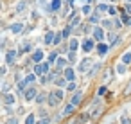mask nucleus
<instances>
[{
	"instance_id": "obj_1",
	"label": "nucleus",
	"mask_w": 131,
	"mask_h": 124,
	"mask_svg": "<svg viewBox=\"0 0 131 124\" xmlns=\"http://www.w3.org/2000/svg\"><path fill=\"white\" fill-rule=\"evenodd\" d=\"M61 97H63V92H50V95H49V104L50 106H58V102L61 101Z\"/></svg>"
},
{
	"instance_id": "obj_2",
	"label": "nucleus",
	"mask_w": 131,
	"mask_h": 124,
	"mask_svg": "<svg viewBox=\"0 0 131 124\" xmlns=\"http://www.w3.org/2000/svg\"><path fill=\"white\" fill-rule=\"evenodd\" d=\"M14 59H16V52H14V50H9L7 56H6V63H7V65H13Z\"/></svg>"
},
{
	"instance_id": "obj_3",
	"label": "nucleus",
	"mask_w": 131,
	"mask_h": 124,
	"mask_svg": "<svg viewBox=\"0 0 131 124\" xmlns=\"http://www.w3.org/2000/svg\"><path fill=\"white\" fill-rule=\"evenodd\" d=\"M24 95H25V99H27V101H31V99H34V97H36V90H34V88H27V90L24 92Z\"/></svg>"
},
{
	"instance_id": "obj_4",
	"label": "nucleus",
	"mask_w": 131,
	"mask_h": 124,
	"mask_svg": "<svg viewBox=\"0 0 131 124\" xmlns=\"http://www.w3.org/2000/svg\"><path fill=\"white\" fill-rule=\"evenodd\" d=\"M92 49H93V41H92V40H84V41H83V50H84V52H90Z\"/></svg>"
},
{
	"instance_id": "obj_5",
	"label": "nucleus",
	"mask_w": 131,
	"mask_h": 124,
	"mask_svg": "<svg viewBox=\"0 0 131 124\" xmlns=\"http://www.w3.org/2000/svg\"><path fill=\"white\" fill-rule=\"evenodd\" d=\"M93 38H95V40H102L104 38V31L101 27H95V29H93Z\"/></svg>"
},
{
	"instance_id": "obj_6",
	"label": "nucleus",
	"mask_w": 131,
	"mask_h": 124,
	"mask_svg": "<svg viewBox=\"0 0 131 124\" xmlns=\"http://www.w3.org/2000/svg\"><path fill=\"white\" fill-rule=\"evenodd\" d=\"M74 77H76V72H74L72 68H65V79L67 81H74Z\"/></svg>"
},
{
	"instance_id": "obj_7",
	"label": "nucleus",
	"mask_w": 131,
	"mask_h": 124,
	"mask_svg": "<svg viewBox=\"0 0 131 124\" xmlns=\"http://www.w3.org/2000/svg\"><path fill=\"white\" fill-rule=\"evenodd\" d=\"M81 97H83V95H81V92H76V95H74V97H72V101H70V104L77 106L79 102H81Z\"/></svg>"
},
{
	"instance_id": "obj_8",
	"label": "nucleus",
	"mask_w": 131,
	"mask_h": 124,
	"mask_svg": "<svg viewBox=\"0 0 131 124\" xmlns=\"http://www.w3.org/2000/svg\"><path fill=\"white\" fill-rule=\"evenodd\" d=\"M90 63H92L90 59H83V61H81V65H79V70H81V72L88 70V68H90Z\"/></svg>"
},
{
	"instance_id": "obj_9",
	"label": "nucleus",
	"mask_w": 131,
	"mask_h": 124,
	"mask_svg": "<svg viewBox=\"0 0 131 124\" xmlns=\"http://www.w3.org/2000/svg\"><path fill=\"white\" fill-rule=\"evenodd\" d=\"M97 52H99V56H104V54L108 52V45H104V43H101V45L97 47Z\"/></svg>"
},
{
	"instance_id": "obj_10",
	"label": "nucleus",
	"mask_w": 131,
	"mask_h": 124,
	"mask_svg": "<svg viewBox=\"0 0 131 124\" xmlns=\"http://www.w3.org/2000/svg\"><path fill=\"white\" fill-rule=\"evenodd\" d=\"M101 112H102V110H101V106H95V108L92 110L90 117H92V119H95V117H99V115H101Z\"/></svg>"
},
{
	"instance_id": "obj_11",
	"label": "nucleus",
	"mask_w": 131,
	"mask_h": 124,
	"mask_svg": "<svg viewBox=\"0 0 131 124\" xmlns=\"http://www.w3.org/2000/svg\"><path fill=\"white\" fill-rule=\"evenodd\" d=\"M61 7V0H52V4H50V9L52 11H58Z\"/></svg>"
},
{
	"instance_id": "obj_12",
	"label": "nucleus",
	"mask_w": 131,
	"mask_h": 124,
	"mask_svg": "<svg viewBox=\"0 0 131 124\" xmlns=\"http://www.w3.org/2000/svg\"><path fill=\"white\" fill-rule=\"evenodd\" d=\"M41 58H43V52L41 50H36L32 54V61H41Z\"/></svg>"
},
{
	"instance_id": "obj_13",
	"label": "nucleus",
	"mask_w": 131,
	"mask_h": 124,
	"mask_svg": "<svg viewBox=\"0 0 131 124\" xmlns=\"http://www.w3.org/2000/svg\"><path fill=\"white\" fill-rule=\"evenodd\" d=\"M122 63H124V65L131 63V52H126V54L122 56Z\"/></svg>"
},
{
	"instance_id": "obj_14",
	"label": "nucleus",
	"mask_w": 131,
	"mask_h": 124,
	"mask_svg": "<svg viewBox=\"0 0 131 124\" xmlns=\"http://www.w3.org/2000/svg\"><path fill=\"white\" fill-rule=\"evenodd\" d=\"M122 22L126 25H131V14H122Z\"/></svg>"
},
{
	"instance_id": "obj_15",
	"label": "nucleus",
	"mask_w": 131,
	"mask_h": 124,
	"mask_svg": "<svg viewBox=\"0 0 131 124\" xmlns=\"http://www.w3.org/2000/svg\"><path fill=\"white\" fill-rule=\"evenodd\" d=\"M54 41V32H47V36H45V43H52Z\"/></svg>"
},
{
	"instance_id": "obj_16",
	"label": "nucleus",
	"mask_w": 131,
	"mask_h": 124,
	"mask_svg": "<svg viewBox=\"0 0 131 124\" xmlns=\"http://www.w3.org/2000/svg\"><path fill=\"white\" fill-rule=\"evenodd\" d=\"M111 76H113V68H108V70L104 72V79H106V81H110V79H111Z\"/></svg>"
},
{
	"instance_id": "obj_17",
	"label": "nucleus",
	"mask_w": 131,
	"mask_h": 124,
	"mask_svg": "<svg viewBox=\"0 0 131 124\" xmlns=\"http://www.w3.org/2000/svg\"><path fill=\"white\" fill-rule=\"evenodd\" d=\"M65 65H67V61H65V59H58V63H56V67H58V70H61V68H63Z\"/></svg>"
},
{
	"instance_id": "obj_18",
	"label": "nucleus",
	"mask_w": 131,
	"mask_h": 124,
	"mask_svg": "<svg viewBox=\"0 0 131 124\" xmlns=\"http://www.w3.org/2000/svg\"><path fill=\"white\" fill-rule=\"evenodd\" d=\"M70 31H72V27H70V25H67V29L61 32V36H63V38H68V36H70Z\"/></svg>"
},
{
	"instance_id": "obj_19",
	"label": "nucleus",
	"mask_w": 131,
	"mask_h": 124,
	"mask_svg": "<svg viewBox=\"0 0 131 124\" xmlns=\"http://www.w3.org/2000/svg\"><path fill=\"white\" fill-rule=\"evenodd\" d=\"M74 108H76L74 104H68V106L65 108V112H63V113H65V115H68V113H72V112H74Z\"/></svg>"
},
{
	"instance_id": "obj_20",
	"label": "nucleus",
	"mask_w": 131,
	"mask_h": 124,
	"mask_svg": "<svg viewBox=\"0 0 131 124\" xmlns=\"http://www.w3.org/2000/svg\"><path fill=\"white\" fill-rule=\"evenodd\" d=\"M4 99H6V102H7V104H11V102L14 101V97H13L11 94H6V97H4Z\"/></svg>"
},
{
	"instance_id": "obj_21",
	"label": "nucleus",
	"mask_w": 131,
	"mask_h": 124,
	"mask_svg": "<svg viewBox=\"0 0 131 124\" xmlns=\"http://www.w3.org/2000/svg\"><path fill=\"white\" fill-rule=\"evenodd\" d=\"M11 31H13V32H20V31H22V25H20V24H16V25H13V27H11Z\"/></svg>"
},
{
	"instance_id": "obj_22",
	"label": "nucleus",
	"mask_w": 131,
	"mask_h": 124,
	"mask_svg": "<svg viewBox=\"0 0 131 124\" xmlns=\"http://www.w3.org/2000/svg\"><path fill=\"white\" fill-rule=\"evenodd\" d=\"M77 45H79V43H77V40H72V41H70V49H72V50H76V49H77Z\"/></svg>"
},
{
	"instance_id": "obj_23",
	"label": "nucleus",
	"mask_w": 131,
	"mask_h": 124,
	"mask_svg": "<svg viewBox=\"0 0 131 124\" xmlns=\"http://www.w3.org/2000/svg\"><path fill=\"white\" fill-rule=\"evenodd\" d=\"M34 79H36V76H34V74H29V76L25 77V83H32Z\"/></svg>"
},
{
	"instance_id": "obj_24",
	"label": "nucleus",
	"mask_w": 131,
	"mask_h": 124,
	"mask_svg": "<svg viewBox=\"0 0 131 124\" xmlns=\"http://www.w3.org/2000/svg\"><path fill=\"white\" fill-rule=\"evenodd\" d=\"M25 124H36V122H34V115H29V117L25 119Z\"/></svg>"
},
{
	"instance_id": "obj_25",
	"label": "nucleus",
	"mask_w": 131,
	"mask_h": 124,
	"mask_svg": "<svg viewBox=\"0 0 131 124\" xmlns=\"http://www.w3.org/2000/svg\"><path fill=\"white\" fill-rule=\"evenodd\" d=\"M97 22H99L97 14H92V16H90V24H97Z\"/></svg>"
},
{
	"instance_id": "obj_26",
	"label": "nucleus",
	"mask_w": 131,
	"mask_h": 124,
	"mask_svg": "<svg viewBox=\"0 0 131 124\" xmlns=\"http://www.w3.org/2000/svg\"><path fill=\"white\" fill-rule=\"evenodd\" d=\"M61 38H63V36H61V34L58 32V34H56V36H54V43H56V45H58V43H59V41H61Z\"/></svg>"
},
{
	"instance_id": "obj_27",
	"label": "nucleus",
	"mask_w": 131,
	"mask_h": 124,
	"mask_svg": "<svg viewBox=\"0 0 131 124\" xmlns=\"http://www.w3.org/2000/svg\"><path fill=\"white\" fill-rule=\"evenodd\" d=\"M97 11L101 13V11H108V6L106 4H101V6H97Z\"/></svg>"
},
{
	"instance_id": "obj_28",
	"label": "nucleus",
	"mask_w": 131,
	"mask_h": 124,
	"mask_svg": "<svg viewBox=\"0 0 131 124\" xmlns=\"http://www.w3.org/2000/svg\"><path fill=\"white\" fill-rule=\"evenodd\" d=\"M25 6H27L25 2H20V6L16 7V11H18V13H20V11H24V9H25Z\"/></svg>"
},
{
	"instance_id": "obj_29",
	"label": "nucleus",
	"mask_w": 131,
	"mask_h": 124,
	"mask_svg": "<svg viewBox=\"0 0 131 124\" xmlns=\"http://www.w3.org/2000/svg\"><path fill=\"white\" fill-rule=\"evenodd\" d=\"M49 122H50V120H49V117L45 115V117H43V119H41L40 122H36V124H49Z\"/></svg>"
},
{
	"instance_id": "obj_30",
	"label": "nucleus",
	"mask_w": 131,
	"mask_h": 124,
	"mask_svg": "<svg viewBox=\"0 0 131 124\" xmlns=\"http://www.w3.org/2000/svg\"><path fill=\"white\" fill-rule=\"evenodd\" d=\"M68 59H70V61H76V52H74V50L68 52Z\"/></svg>"
},
{
	"instance_id": "obj_31",
	"label": "nucleus",
	"mask_w": 131,
	"mask_h": 124,
	"mask_svg": "<svg viewBox=\"0 0 131 124\" xmlns=\"http://www.w3.org/2000/svg\"><path fill=\"white\" fill-rule=\"evenodd\" d=\"M36 74H40V76L43 74V67L41 65H36Z\"/></svg>"
},
{
	"instance_id": "obj_32",
	"label": "nucleus",
	"mask_w": 131,
	"mask_h": 124,
	"mask_svg": "<svg viewBox=\"0 0 131 124\" xmlns=\"http://www.w3.org/2000/svg\"><path fill=\"white\" fill-rule=\"evenodd\" d=\"M36 101H38V102H40V104H41V102L45 101V95H41V94H40V95H36Z\"/></svg>"
},
{
	"instance_id": "obj_33",
	"label": "nucleus",
	"mask_w": 131,
	"mask_h": 124,
	"mask_svg": "<svg viewBox=\"0 0 131 124\" xmlns=\"http://www.w3.org/2000/svg\"><path fill=\"white\" fill-rule=\"evenodd\" d=\"M117 72H120V74L126 72V65H119V67H117Z\"/></svg>"
},
{
	"instance_id": "obj_34",
	"label": "nucleus",
	"mask_w": 131,
	"mask_h": 124,
	"mask_svg": "<svg viewBox=\"0 0 131 124\" xmlns=\"http://www.w3.org/2000/svg\"><path fill=\"white\" fill-rule=\"evenodd\" d=\"M108 13H110V14H115V13H117V9H115V7H111V6H108Z\"/></svg>"
},
{
	"instance_id": "obj_35",
	"label": "nucleus",
	"mask_w": 131,
	"mask_h": 124,
	"mask_svg": "<svg viewBox=\"0 0 131 124\" xmlns=\"http://www.w3.org/2000/svg\"><path fill=\"white\" fill-rule=\"evenodd\" d=\"M124 94H126V95H129V94H131V83H129V85L126 86V90H124Z\"/></svg>"
},
{
	"instance_id": "obj_36",
	"label": "nucleus",
	"mask_w": 131,
	"mask_h": 124,
	"mask_svg": "<svg viewBox=\"0 0 131 124\" xmlns=\"http://www.w3.org/2000/svg\"><path fill=\"white\" fill-rule=\"evenodd\" d=\"M83 13H90V4H84L83 6Z\"/></svg>"
},
{
	"instance_id": "obj_37",
	"label": "nucleus",
	"mask_w": 131,
	"mask_h": 124,
	"mask_svg": "<svg viewBox=\"0 0 131 124\" xmlns=\"http://www.w3.org/2000/svg\"><path fill=\"white\" fill-rule=\"evenodd\" d=\"M97 94H99V95H104V94H106V86H101V88H99V92H97Z\"/></svg>"
},
{
	"instance_id": "obj_38",
	"label": "nucleus",
	"mask_w": 131,
	"mask_h": 124,
	"mask_svg": "<svg viewBox=\"0 0 131 124\" xmlns=\"http://www.w3.org/2000/svg\"><path fill=\"white\" fill-rule=\"evenodd\" d=\"M74 90H76V85H74V81H72L70 85H68V92H74Z\"/></svg>"
},
{
	"instance_id": "obj_39",
	"label": "nucleus",
	"mask_w": 131,
	"mask_h": 124,
	"mask_svg": "<svg viewBox=\"0 0 131 124\" xmlns=\"http://www.w3.org/2000/svg\"><path fill=\"white\" fill-rule=\"evenodd\" d=\"M41 67H43V74H47V72H49V65H47V63H43Z\"/></svg>"
},
{
	"instance_id": "obj_40",
	"label": "nucleus",
	"mask_w": 131,
	"mask_h": 124,
	"mask_svg": "<svg viewBox=\"0 0 131 124\" xmlns=\"http://www.w3.org/2000/svg\"><path fill=\"white\" fill-rule=\"evenodd\" d=\"M49 59H50V61H56V54H54V52H52V54H50V56H49Z\"/></svg>"
},
{
	"instance_id": "obj_41",
	"label": "nucleus",
	"mask_w": 131,
	"mask_h": 124,
	"mask_svg": "<svg viewBox=\"0 0 131 124\" xmlns=\"http://www.w3.org/2000/svg\"><path fill=\"white\" fill-rule=\"evenodd\" d=\"M122 124H131V120H129V119H126V117H124V119H122Z\"/></svg>"
},
{
	"instance_id": "obj_42",
	"label": "nucleus",
	"mask_w": 131,
	"mask_h": 124,
	"mask_svg": "<svg viewBox=\"0 0 131 124\" xmlns=\"http://www.w3.org/2000/svg\"><path fill=\"white\" fill-rule=\"evenodd\" d=\"M126 13H127V14H131V6H129V4L126 6Z\"/></svg>"
},
{
	"instance_id": "obj_43",
	"label": "nucleus",
	"mask_w": 131,
	"mask_h": 124,
	"mask_svg": "<svg viewBox=\"0 0 131 124\" xmlns=\"http://www.w3.org/2000/svg\"><path fill=\"white\" fill-rule=\"evenodd\" d=\"M9 124H18V120H16V119H11V120H9Z\"/></svg>"
},
{
	"instance_id": "obj_44",
	"label": "nucleus",
	"mask_w": 131,
	"mask_h": 124,
	"mask_svg": "<svg viewBox=\"0 0 131 124\" xmlns=\"http://www.w3.org/2000/svg\"><path fill=\"white\" fill-rule=\"evenodd\" d=\"M129 2H131V0H129Z\"/></svg>"
}]
</instances>
